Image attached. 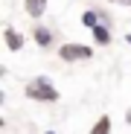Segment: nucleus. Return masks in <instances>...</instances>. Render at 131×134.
Segmentation results:
<instances>
[{
    "label": "nucleus",
    "instance_id": "f257e3e1",
    "mask_svg": "<svg viewBox=\"0 0 131 134\" xmlns=\"http://www.w3.org/2000/svg\"><path fill=\"white\" fill-rule=\"evenodd\" d=\"M24 96H26V99H32V102L55 105V102H58V87L53 85V79H50V76L38 73L32 82H26V85H24Z\"/></svg>",
    "mask_w": 131,
    "mask_h": 134
},
{
    "label": "nucleus",
    "instance_id": "f03ea898",
    "mask_svg": "<svg viewBox=\"0 0 131 134\" xmlns=\"http://www.w3.org/2000/svg\"><path fill=\"white\" fill-rule=\"evenodd\" d=\"M58 58L76 64V61H90L93 58V44H79V41H64L58 47Z\"/></svg>",
    "mask_w": 131,
    "mask_h": 134
},
{
    "label": "nucleus",
    "instance_id": "7ed1b4c3",
    "mask_svg": "<svg viewBox=\"0 0 131 134\" xmlns=\"http://www.w3.org/2000/svg\"><path fill=\"white\" fill-rule=\"evenodd\" d=\"M32 41L38 44V50H53L55 32H53L50 26H44V24H35V26H32Z\"/></svg>",
    "mask_w": 131,
    "mask_h": 134
},
{
    "label": "nucleus",
    "instance_id": "20e7f679",
    "mask_svg": "<svg viewBox=\"0 0 131 134\" xmlns=\"http://www.w3.org/2000/svg\"><path fill=\"white\" fill-rule=\"evenodd\" d=\"M3 41H6V50H9V53H20L24 44H26V38L20 35L15 26H6V29H3Z\"/></svg>",
    "mask_w": 131,
    "mask_h": 134
},
{
    "label": "nucleus",
    "instance_id": "39448f33",
    "mask_svg": "<svg viewBox=\"0 0 131 134\" xmlns=\"http://www.w3.org/2000/svg\"><path fill=\"white\" fill-rule=\"evenodd\" d=\"M47 3H50V0H24V12L32 20H41L44 15H47Z\"/></svg>",
    "mask_w": 131,
    "mask_h": 134
},
{
    "label": "nucleus",
    "instance_id": "423d86ee",
    "mask_svg": "<svg viewBox=\"0 0 131 134\" xmlns=\"http://www.w3.org/2000/svg\"><path fill=\"white\" fill-rule=\"evenodd\" d=\"M90 35H93V44H96V47H108V44L114 41V32H111V26H105V24L93 26V29H90Z\"/></svg>",
    "mask_w": 131,
    "mask_h": 134
},
{
    "label": "nucleus",
    "instance_id": "0eeeda50",
    "mask_svg": "<svg viewBox=\"0 0 131 134\" xmlns=\"http://www.w3.org/2000/svg\"><path fill=\"white\" fill-rule=\"evenodd\" d=\"M99 24H102V20H99V12H96V6L82 12V26H84V29H93V26H99Z\"/></svg>",
    "mask_w": 131,
    "mask_h": 134
},
{
    "label": "nucleus",
    "instance_id": "6e6552de",
    "mask_svg": "<svg viewBox=\"0 0 131 134\" xmlns=\"http://www.w3.org/2000/svg\"><path fill=\"white\" fill-rule=\"evenodd\" d=\"M90 134H111V117H99L93 125H90Z\"/></svg>",
    "mask_w": 131,
    "mask_h": 134
},
{
    "label": "nucleus",
    "instance_id": "1a4fd4ad",
    "mask_svg": "<svg viewBox=\"0 0 131 134\" xmlns=\"http://www.w3.org/2000/svg\"><path fill=\"white\" fill-rule=\"evenodd\" d=\"M96 12H99V20H102L105 26H114V20H111V12H108V9H102V6H96Z\"/></svg>",
    "mask_w": 131,
    "mask_h": 134
},
{
    "label": "nucleus",
    "instance_id": "9d476101",
    "mask_svg": "<svg viewBox=\"0 0 131 134\" xmlns=\"http://www.w3.org/2000/svg\"><path fill=\"white\" fill-rule=\"evenodd\" d=\"M108 3H117V6H131V0H108Z\"/></svg>",
    "mask_w": 131,
    "mask_h": 134
},
{
    "label": "nucleus",
    "instance_id": "9b49d317",
    "mask_svg": "<svg viewBox=\"0 0 131 134\" xmlns=\"http://www.w3.org/2000/svg\"><path fill=\"white\" fill-rule=\"evenodd\" d=\"M125 122H128V125H131V105H128V108H125Z\"/></svg>",
    "mask_w": 131,
    "mask_h": 134
},
{
    "label": "nucleus",
    "instance_id": "f8f14e48",
    "mask_svg": "<svg viewBox=\"0 0 131 134\" xmlns=\"http://www.w3.org/2000/svg\"><path fill=\"white\" fill-rule=\"evenodd\" d=\"M125 44H128V47H131V32H128V35H125Z\"/></svg>",
    "mask_w": 131,
    "mask_h": 134
},
{
    "label": "nucleus",
    "instance_id": "ddd939ff",
    "mask_svg": "<svg viewBox=\"0 0 131 134\" xmlns=\"http://www.w3.org/2000/svg\"><path fill=\"white\" fill-rule=\"evenodd\" d=\"M47 134H55V131H47Z\"/></svg>",
    "mask_w": 131,
    "mask_h": 134
}]
</instances>
